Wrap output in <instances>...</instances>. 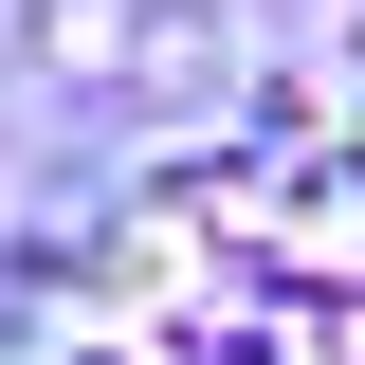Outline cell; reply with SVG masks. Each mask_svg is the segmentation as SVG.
I'll return each instance as SVG.
<instances>
[{
	"label": "cell",
	"mask_w": 365,
	"mask_h": 365,
	"mask_svg": "<svg viewBox=\"0 0 365 365\" xmlns=\"http://www.w3.org/2000/svg\"><path fill=\"white\" fill-rule=\"evenodd\" d=\"M37 55L55 73H110V55H128V0H37Z\"/></svg>",
	"instance_id": "obj_1"
}]
</instances>
